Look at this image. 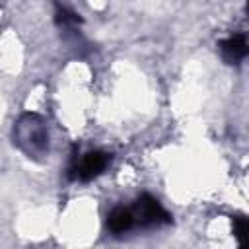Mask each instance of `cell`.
<instances>
[{
  "label": "cell",
  "mask_w": 249,
  "mask_h": 249,
  "mask_svg": "<svg viewBox=\"0 0 249 249\" xmlns=\"http://www.w3.org/2000/svg\"><path fill=\"white\" fill-rule=\"evenodd\" d=\"M14 144L27 158H43L49 152V130L39 115H23L14 126Z\"/></svg>",
  "instance_id": "6da1fadb"
},
{
  "label": "cell",
  "mask_w": 249,
  "mask_h": 249,
  "mask_svg": "<svg viewBox=\"0 0 249 249\" xmlns=\"http://www.w3.org/2000/svg\"><path fill=\"white\" fill-rule=\"evenodd\" d=\"M54 21H56V25L62 27V29H72V27H76L82 19H80V16H78L76 12L68 10L66 6L56 4V10H54Z\"/></svg>",
  "instance_id": "8992f818"
},
{
  "label": "cell",
  "mask_w": 249,
  "mask_h": 249,
  "mask_svg": "<svg viewBox=\"0 0 249 249\" xmlns=\"http://www.w3.org/2000/svg\"><path fill=\"white\" fill-rule=\"evenodd\" d=\"M132 214H134V222H138L144 228H158L171 222V214L160 204L158 198H154L148 193L138 196L132 208Z\"/></svg>",
  "instance_id": "7a4b0ae2"
},
{
  "label": "cell",
  "mask_w": 249,
  "mask_h": 249,
  "mask_svg": "<svg viewBox=\"0 0 249 249\" xmlns=\"http://www.w3.org/2000/svg\"><path fill=\"white\" fill-rule=\"evenodd\" d=\"M111 156L101 152V150H91L88 154H84L80 158V161H76L70 169H68V179L70 181H91L97 175H101L105 171V167L109 165Z\"/></svg>",
  "instance_id": "3957f363"
},
{
  "label": "cell",
  "mask_w": 249,
  "mask_h": 249,
  "mask_svg": "<svg viewBox=\"0 0 249 249\" xmlns=\"http://www.w3.org/2000/svg\"><path fill=\"white\" fill-rule=\"evenodd\" d=\"M134 226V214L132 210L128 208H123V206H117L111 210V214L107 216V228L111 233L115 235H121L124 231H128L130 228Z\"/></svg>",
  "instance_id": "5b68a950"
},
{
  "label": "cell",
  "mask_w": 249,
  "mask_h": 249,
  "mask_svg": "<svg viewBox=\"0 0 249 249\" xmlns=\"http://www.w3.org/2000/svg\"><path fill=\"white\" fill-rule=\"evenodd\" d=\"M247 233H249V222L245 216H235L233 218V235L239 245L247 243Z\"/></svg>",
  "instance_id": "52a82bcc"
},
{
  "label": "cell",
  "mask_w": 249,
  "mask_h": 249,
  "mask_svg": "<svg viewBox=\"0 0 249 249\" xmlns=\"http://www.w3.org/2000/svg\"><path fill=\"white\" fill-rule=\"evenodd\" d=\"M218 47L228 64H237L247 56V41L243 33H235V35H230L228 39H222Z\"/></svg>",
  "instance_id": "277c9868"
}]
</instances>
